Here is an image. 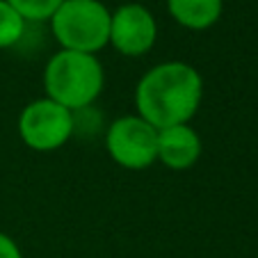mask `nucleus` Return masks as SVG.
<instances>
[{
	"mask_svg": "<svg viewBox=\"0 0 258 258\" xmlns=\"http://www.w3.org/2000/svg\"><path fill=\"white\" fill-rule=\"evenodd\" d=\"M204 98V80L187 62H162L149 69L135 89V107L153 128L190 123Z\"/></svg>",
	"mask_w": 258,
	"mask_h": 258,
	"instance_id": "nucleus-1",
	"label": "nucleus"
},
{
	"mask_svg": "<svg viewBox=\"0 0 258 258\" xmlns=\"http://www.w3.org/2000/svg\"><path fill=\"white\" fill-rule=\"evenodd\" d=\"M103 85H105V73L96 55L62 48L46 62V96L71 112L87 110L101 96Z\"/></svg>",
	"mask_w": 258,
	"mask_h": 258,
	"instance_id": "nucleus-2",
	"label": "nucleus"
},
{
	"mask_svg": "<svg viewBox=\"0 0 258 258\" xmlns=\"http://www.w3.org/2000/svg\"><path fill=\"white\" fill-rule=\"evenodd\" d=\"M110 21L101 0H64L50 16V30L64 50L96 55L110 44Z\"/></svg>",
	"mask_w": 258,
	"mask_h": 258,
	"instance_id": "nucleus-3",
	"label": "nucleus"
},
{
	"mask_svg": "<svg viewBox=\"0 0 258 258\" xmlns=\"http://www.w3.org/2000/svg\"><path fill=\"white\" fill-rule=\"evenodd\" d=\"M76 133V112L50 101L48 96L37 98L21 110L19 135L32 151H57Z\"/></svg>",
	"mask_w": 258,
	"mask_h": 258,
	"instance_id": "nucleus-4",
	"label": "nucleus"
},
{
	"mask_svg": "<svg viewBox=\"0 0 258 258\" xmlns=\"http://www.w3.org/2000/svg\"><path fill=\"white\" fill-rule=\"evenodd\" d=\"M105 149L123 169H146L158 160V128L140 114L119 117L105 131Z\"/></svg>",
	"mask_w": 258,
	"mask_h": 258,
	"instance_id": "nucleus-5",
	"label": "nucleus"
},
{
	"mask_svg": "<svg viewBox=\"0 0 258 258\" xmlns=\"http://www.w3.org/2000/svg\"><path fill=\"white\" fill-rule=\"evenodd\" d=\"M158 39V23L140 3H128L114 10L110 21V44L128 57H142Z\"/></svg>",
	"mask_w": 258,
	"mask_h": 258,
	"instance_id": "nucleus-6",
	"label": "nucleus"
},
{
	"mask_svg": "<svg viewBox=\"0 0 258 258\" xmlns=\"http://www.w3.org/2000/svg\"><path fill=\"white\" fill-rule=\"evenodd\" d=\"M204 144L190 123L160 128L158 131V160L174 171H185L197 165Z\"/></svg>",
	"mask_w": 258,
	"mask_h": 258,
	"instance_id": "nucleus-7",
	"label": "nucleus"
},
{
	"mask_svg": "<svg viewBox=\"0 0 258 258\" xmlns=\"http://www.w3.org/2000/svg\"><path fill=\"white\" fill-rule=\"evenodd\" d=\"M171 19L187 30H208L222 19L224 0H167Z\"/></svg>",
	"mask_w": 258,
	"mask_h": 258,
	"instance_id": "nucleus-8",
	"label": "nucleus"
},
{
	"mask_svg": "<svg viewBox=\"0 0 258 258\" xmlns=\"http://www.w3.org/2000/svg\"><path fill=\"white\" fill-rule=\"evenodd\" d=\"M25 23L28 21L7 3L0 0V50L16 46L25 34Z\"/></svg>",
	"mask_w": 258,
	"mask_h": 258,
	"instance_id": "nucleus-9",
	"label": "nucleus"
},
{
	"mask_svg": "<svg viewBox=\"0 0 258 258\" xmlns=\"http://www.w3.org/2000/svg\"><path fill=\"white\" fill-rule=\"evenodd\" d=\"M25 21L39 23V21H50V16L57 12V7L64 0H7Z\"/></svg>",
	"mask_w": 258,
	"mask_h": 258,
	"instance_id": "nucleus-10",
	"label": "nucleus"
},
{
	"mask_svg": "<svg viewBox=\"0 0 258 258\" xmlns=\"http://www.w3.org/2000/svg\"><path fill=\"white\" fill-rule=\"evenodd\" d=\"M0 258H23L21 247L14 242V238H10L3 231H0Z\"/></svg>",
	"mask_w": 258,
	"mask_h": 258,
	"instance_id": "nucleus-11",
	"label": "nucleus"
}]
</instances>
